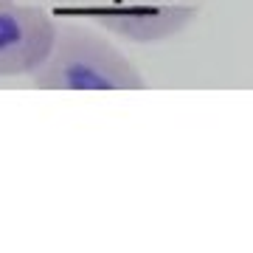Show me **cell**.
<instances>
[{
	"label": "cell",
	"mask_w": 253,
	"mask_h": 253,
	"mask_svg": "<svg viewBox=\"0 0 253 253\" xmlns=\"http://www.w3.org/2000/svg\"><path fill=\"white\" fill-rule=\"evenodd\" d=\"M104 34H116L126 42H161L180 34L194 20L191 6L169 3V6H129V9H99L87 11Z\"/></svg>",
	"instance_id": "cell-3"
},
{
	"label": "cell",
	"mask_w": 253,
	"mask_h": 253,
	"mask_svg": "<svg viewBox=\"0 0 253 253\" xmlns=\"http://www.w3.org/2000/svg\"><path fill=\"white\" fill-rule=\"evenodd\" d=\"M56 17L40 6L0 0V79L28 76L45 59Z\"/></svg>",
	"instance_id": "cell-2"
},
{
	"label": "cell",
	"mask_w": 253,
	"mask_h": 253,
	"mask_svg": "<svg viewBox=\"0 0 253 253\" xmlns=\"http://www.w3.org/2000/svg\"><path fill=\"white\" fill-rule=\"evenodd\" d=\"M37 90H144L146 79L101 28L76 17H56L45 59L28 73Z\"/></svg>",
	"instance_id": "cell-1"
}]
</instances>
